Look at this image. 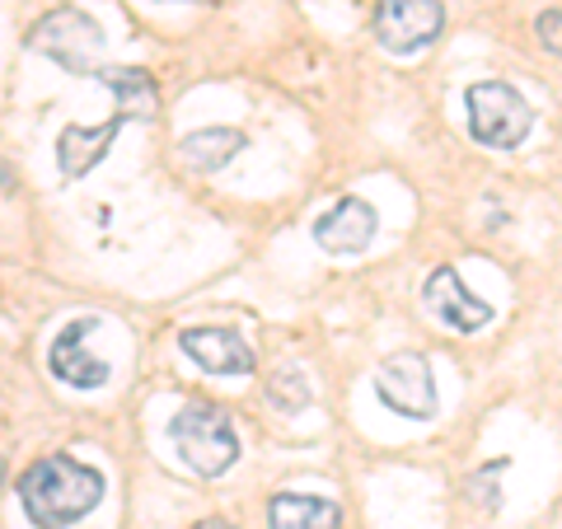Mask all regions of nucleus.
<instances>
[{"instance_id":"nucleus-8","label":"nucleus","mask_w":562,"mask_h":529,"mask_svg":"<svg viewBox=\"0 0 562 529\" xmlns=\"http://www.w3.org/2000/svg\"><path fill=\"white\" fill-rule=\"evenodd\" d=\"M427 305H431L436 319L450 324L454 333H479L492 324V305L473 295L454 268H436L427 277Z\"/></svg>"},{"instance_id":"nucleus-11","label":"nucleus","mask_w":562,"mask_h":529,"mask_svg":"<svg viewBox=\"0 0 562 529\" xmlns=\"http://www.w3.org/2000/svg\"><path fill=\"white\" fill-rule=\"evenodd\" d=\"M122 122H136V117L117 109L99 132L76 127V122H70V127H61V136H57V165H61L66 179H85V173H90V169L103 160V155H109L113 136L122 132Z\"/></svg>"},{"instance_id":"nucleus-6","label":"nucleus","mask_w":562,"mask_h":529,"mask_svg":"<svg viewBox=\"0 0 562 529\" xmlns=\"http://www.w3.org/2000/svg\"><path fill=\"white\" fill-rule=\"evenodd\" d=\"M375 394L384 408L408 421L436 417V380H431V365L417 351H398V357H390L375 370Z\"/></svg>"},{"instance_id":"nucleus-7","label":"nucleus","mask_w":562,"mask_h":529,"mask_svg":"<svg viewBox=\"0 0 562 529\" xmlns=\"http://www.w3.org/2000/svg\"><path fill=\"white\" fill-rule=\"evenodd\" d=\"M94 328H99V319H76L52 338L47 365L61 384H70V390H99V384L109 380V365H103L99 357H90V333Z\"/></svg>"},{"instance_id":"nucleus-12","label":"nucleus","mask_w":562,"mask_h":529,"mask_svg":"<svg viewBox=\"0 0 562 529\" xmlns=\"http://www.w3.org/2000/svg\"><path fill=\"white\" fill-rule=\"evenodd\" d=\"M268 525L272 529H338L342 506L328 497H305V492H281L268 502Z\"/></svg>"},{"instance_id":"nucleus-14","label":"nucleus","mask_w":562,"mask_h":529,"mask_svg":"<svg viewBox=\"0 0 562 529\" xmlns=\"http://www.w3.org/2000/svg\"><path fill=\"white\" fill-rule=\"evenodd\" d=\"M179 150H183V160L198 173H216L221 165H231L235 155L244 150V132H235V127H206V132L183 136Z\"/></svg>"},{"instance_id":"nucleus-1","label":"nucleus","mask_w":562,"mask_h":529,"mask_svg":"<svg viewBox=\"0 0 562 529\" xmlns=\"http://www.w3.org/2000/svg\"><path fill=\"white\" fill-rule=\"evenodd\" d=\"M99 502H103V473L70 460V454H47V460L29 464L20 479V506L29 525H38V529L76 525Z\"/></svg>"},{"instance_id":"nucleus-3","label":"nucleus","mask_w":562,"mask_h":529,"mask_svg":"<svg viewBox=\"0 0 562 529\" xmlns=\"http://www.w3.org/2000/svg\"><path fill=\"white\" fill-rule=\"evenodd\" d=\"M464 113H469V132L479 146L487 150H516L535 127V109L525 103L512 85L502 80H479L464 94Z\"/></svg>"},{"instance_id":"nucleus-9","label":"nucleus","mask_w":562,"mask_h":529,"mask_svg":"<svg viewBox=\"0 0 562 529\" xmlns=\"http://www.w3.org/2000/svg\"><path fill=\"white\" fill-rule=\"evenodd\" d=\"M179 347L211 375H254V347L231 328H188Z\"/></svg>"},{"instance_id":"nucleus-5","label":"nucleus","mask_w":562,"mask_h":529,"mask_svg":"<svg viewBox=\"0 0 562 529\" xmlns=\"http://www.w3.org/2000/svg\"><path fill=\"white\" fill-rule=\"evenodd\" d=\"M446 29L441 0H380L375 5V38L394 57H413V52L431 47Z\"/></svg>"},{"instance_id":"nucleus-17","label":"nucleus","mask_w":562,"mask_h":529,"mask_svg":"<svg viewBox=\"0 0 562 529\" xmlns=\"http://www.w3.org/2000/svg\"><path fill=\"white\" fill-rule=\"evenodd\" d=\"M192 529H235V525H231V520H221V516H211V520H198Z\"/></svg>"},{"instance_id":"nucleus-18","label":"nucleus","mask_w":562,"mask_h":529,"mask_svg":"<svg viewBox=\"0 0 562 529\" xmlns=\"http://www.w3.org/2000/svg\"><path fill=\"white\" fill-rule=\"evenodd\" d=\"M0 483H5V460H0Z\"/></svg>"},{"instance_id":"nucleus-10","label":"nucleus","mask_w":562,"mask_h":529,"mask_svg":"<svg viewBox=\"0 0 562 529\" xmlns=\"http://www.w3.org/2000/svg\"><path fill=\"white\" fill-rule=\"evenodd\" d=\"M375 225H380V216L371 202L342 198L338 206L314 221V239H319V249H328V254H361L366 244L375 239Z\"/></svg>"},{"instance_id":"nucleus-15","label":"nucleus","mask_w":562,"mask_h":529,"mask_svg":"<svg viewBox=\"0 0 562 529\" xmlns=\"http://www.w3.org/2000/svg\"><path fill=\"white\" fill-rule=\"evenodd\" d=\"M272 403H281V413H301L305 403H310V390H305V380L301 375H281L272 380Z\"/></svg>"},{"instance_id":"nucleus-4","label":"nucleus","mask_w":562,"mask_h":529,"mask_svg":"<svg viewBox=\"0 0 562 529\" xmlns=\"http://www.w3.org/2000/svg\"><path fill=\"white\" fill-rule=\"evenodd\" d=\"M29 47L43 52V57H52L61 70H70V76H94L103 33H99V24L90 20V14L61 5V10L43 14V20L29 29Z\"/></svg>"},{"instance_id":"nucleus-16","label":"nucleus","mask_w":562,"mask_h":529,"mask_svg":"<svg viewBox=\"0 0 562 529\" xmlns=\"http://www.w3.org/2000/svg\"><path fill=\"white\" fill-rule=\"evenodd\" d=\"M535 33H539V43L549 47L553 57H562V10H543L535 20Z\"/></svg>"},{"instance_id":"nucleus-13","label":"nucleus","mask_w":562,"mask_h":529,"mask_svg":"<svg viewBox=\"0 0 562 529\" xmlns=\"http://www.w3.org/2000/svg\"><path fill=\"white\" fill-rule=\"evenodd\" d=\"M94 76L109 85V90L117 94V109L132 113L136 122H150L155 113H160V90H155V80L146 76V70H127V66H99Z\"/></svg>"},{"instance_id":"nucleus-2","label":"nucleus","mask_w":562,"mask_h":529,"mask_svg":"<svg viewBox=\"0 0 562 529\" xmlns=\"http://www.w3.org/2000/svg\"><path fill=\"white\" fill-rule=\"evenodd\" d=\"M169 440L173 450L183 454L188 469H198L202 479H221L225 469H235L239 460V436L231 427V417L211 403H198V408H183L169 421Z\"/></svg>"}]
</instances>
